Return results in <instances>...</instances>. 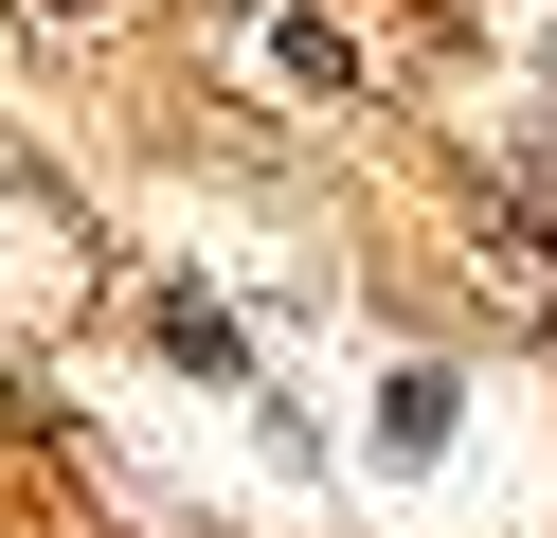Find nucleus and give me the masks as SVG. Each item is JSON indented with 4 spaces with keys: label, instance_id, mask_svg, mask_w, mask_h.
Masks as SVG:
<instances>
[{
    "label": "nucleus",
    "instance_id": "nucleus-3",
    "mask_svg": "<svg viewBox=\"0 0 557 538\" xmlns=\"http://www.w3.org/2000/svg\"><path fill=\"white\" fill-rule=\"evenodd\" d=\"M54 18H90V0H54Z\"/></svg>",
    "mask_w": 557,
    "mask_h": 538
},
{
    "label": "nucleus",
    "instance_id": "nucleus-2",
    "mask_svg": "<svg viewBox=\"0 0 557 538\" xmlns=\"http://www.w3.org/2000/svg\"><path fill=\"white\" fill-rule=\"evenodd\" d=\"M377 449H449V377H432V359H413V377L377 395Z\"/></svg>",
    "mask_w": 557,
    "mask_h": 538
},
{
    "label": "nucleus",
    "instance_id": "nucleus-1",
    "mask_svg": "<svg viewBox=\"0 0 557 538\" xmlns=\"http://www.w3.org/2000/svg\"><path fill=\"white\" fill-rule=\"evenodd\" d=\"M145 341L181 359V377H252V341H234V305H216V287H162V305H145Z\"/></svg>",
    "mask_w": 557,
    "mask_h": 538
},
{
    "label": "nucleus",
    "instance_id": "nucleus-4",
    "mask_svg": "<svg viewBox=\"0 0 557 538\" xmlns=\"http://www.w3.org/2000/svg\"><path fill=\"white\" fill-rule=\"evenodd\" d=\"M0 413H18V395H0Z\"/></svg>",
    "mask_w": 557,
    "mask_h": 538
}]
</instances>
